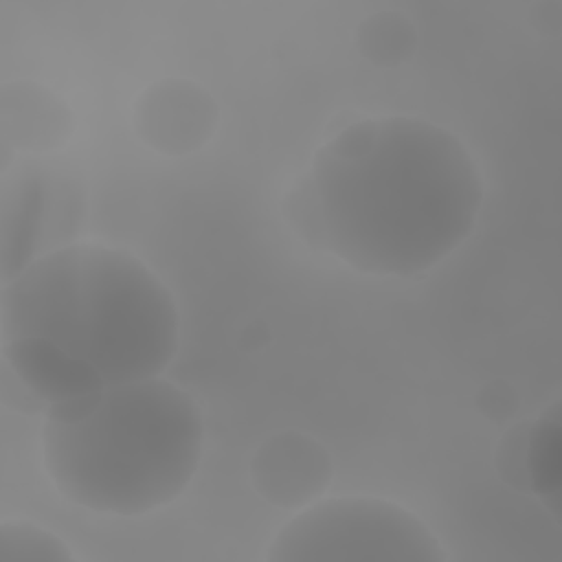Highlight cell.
Returning a JSON list of instances; mask_svg holds the SVG:
<instances>
[{"mask_svg":"<svg viewBox=\"0 0 562 562\" xmlns=\"http://www.w3.org/2000/svg\"><path fill=\"white\" fill-rule=\"evenodd\" d=\"M310 187L323 250L378 277H413L472 233L483 180L465 145L415 116L358 121L318 147Z\"/></svg>","mask_w":562,"mask_h":562,"instance_id":"6da1fadb","label":"cell"},{"mask_svg":"<svg viewBox=\"0 0 562 562\" xmlns=\"http://www.w3.org/2000/svg\"><path fill=\"white\" fill-rule=\"evenodd\" d=\"M525 470L531 490L542 498H558L562 485V428L558 406L542 413L525 432Z\"/></svg>","mask_w":562,"mask_h":562,"instance_id":"9c48e42d","label":"cell"},{"mask_svg":"<svg viewBox=\"0 0 562 562\" xmlns=\"http://www.w3.org/2000/svg\"><path fill=\"white\" fill-rule=\"evenodd\" d=\"M356 44L375 66H397L417 48V31L413 22L397 11H380L364 18L356 29Z\"/></svg>","mask_w":562,"mask_h":562,"instance_id":"30bf717a","label":"cell"},{"mask_svg":"<svg viewBox=\"0 0 562 562\" xmlns=\"http://www.w3.org/2000/svg\"><path fill=\"white\" fill-rule=\"evenodd\" d=\"M204 446L195 400L162 378L110 384L46 408L48 476L72 503L136 516L171 503Z\"/></svg>","mask_w":562,"mask_h":562,"instance_id":"3957f363","label":"cell"},{"mask_svg":"<svg viewBox=\"0 0 562 562\" xmlns=\"http://www.w3.org/2000/svg\"><path fill=\"white\" fill-rule=\"evenodd\" d=\"M72 132V114L53 92L18 81L2 88V145L15 149H53Z\"/></svg>","mask_w":562,"mask_h":562,"instance_id":"ba28073f","label":"cell"},{"mask_svg":"<svg viewBox=\"0 0 562 562\" xmlns=\"http://www.w3.org/2000/svg\"><path fill=\"white\" fill-rule=\"evenodd\" d=\"M0 334L44 340L110 386L160 375L178 349V310L138 257L68 244L2 285Z\"/></svg>","mask_w":562,"mask_h":562,"instance_id":"7a4b0ae2","label":"cell"},{"mask_svg":"<svg viewBox=\"0 0 562 562\" xmlns=\"http://www.w3.org/2000/svg\"><path fill=\"white\" fill-rule=\"evenodd\" d=\"M72 553L44 527L4 520L0 525V562H70Z\"/></svg>","mask_w":562,"mask_h":562,"instance_id":"8fae6325","label":"cell"},{"mask_svg":"<svg viewBox=\"0 0 562 562\" xmlns=\"http://www.w3.org/2000/svg\"><path fill=\"white\" fill-rule=\"evenodd\" d=\"M217 105L198 83L162 79L136 101V134L160 154L184 156L200 149L215 132Z\"/></svg>","mask_w":562,"mask_h":562,"instance_id":"8992f818","label":"cell"},{"mask_svg":"<svg viewBox=\"0 0 562 562\" xmlns=\"http://www.w3.org/2000/svg\"><path fill=\"white\" fill-rule=\"evenodd\" d=\"M81 213L72 180L24 165L2 182V281H11L37 257L68 246Z\"/></svg>","mask_w":562,"mask_h":562,"instance_id":"5b68a950","label":"cell"},{"mask_svg":"<svg viewBox=\"0 0 562 562\" xmlns=\"http://www.w3.org/2000/svg\"><path fill=\"white\" fill-rule=\"evenodd\" d=\"M250 470L259 494L281 507L305 505L331 479L329 454L318 441L301 432L270 437L257 450Z\"/></svg>","mask_w":562,"mask_h":562,"instance_id":"52a82bcc","label":"cell"},{"mask_svg":"<svg viewBox=\"0 0 562 562\" xmlns=\"http://www.w3.org/2000/svg\"><path fill=\"white\" fill-rule=\"evenodd\" d=\"M435 533L406 507L373 496H340L299 512L277 533L266 560L441 562Z\"/></svg>","mask_w":562,"mask_h":562,"instance_id":"277c9868","label":"cell"}]
</instances>
